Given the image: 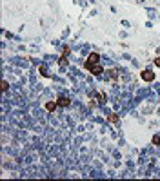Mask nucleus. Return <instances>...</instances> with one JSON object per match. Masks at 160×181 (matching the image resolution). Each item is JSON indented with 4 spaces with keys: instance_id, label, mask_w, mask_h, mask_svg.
<instances>
[{
    "instance_id": "5",
    "label": "nucleus",
    "mask_w": 160,
    "mask_h": 181,
    "mask_svg": "<svg viewBox=\"0 0 160 181\" xmlns=\"http://www.w3.org/2000/svg\"><path fill=\"white\" fill-rule=\"evenodd\" d=\"M44 107H46V111H49V112H55V111H56V107H58V103H56V102H47Z\"/></svg>"
},
{
    "instance_id": "10",
    "label": "nucleus",
    "mask_w": 160,
    "mask_h": 181,
    "mask_svg": "<svg viewBox=\"0 0 160 181\" xmlns=\"http://www.w3.org/2000/svg\"><path fill=\"white\" fill-rule=\"evenodd\" d=\"M155 65H157V67H160V58H157V60H155Z\"/></svg>"
},
{
    "instance_id": "2",
    "label": "nucleus",
    "mask_w": 160,
    "mask_h": 181,
    "mask_svg": "<svg viewBox=\"0 0 160 181\" xmlns=\"http://www.w3.org/2000/svg\"><path fill=\"white\" fill-rule=\"evenodd\" d=\"M140 76H142V80H144V82H153V80H155V73H153L151 69L142 71V74H140Z\"/></svg>"
},
{
    "instance_id": "7",
    "label": "nucleus",
    "mask_w": 160,
    "mask_h": 181,
    "mask_svg": "<svg viewBox=\"0 0 160 181\" xmlns=\"http://www.w3.org/2000/svg\"><path fill=\"white\" fill-rule=\"evenodd\" d=\"M38 71H40V74H42V76H46V78L49 76V73H47V69H46L44 65H40V69H38Z\"/></svg>"
},
{
    "instance_id": "1",
    "label": "nucleus",
    "mask_w": 160,
    "mask_h": 181,
    "mask_svg": "<svg viewBox=\"0 0 160 181\" xmlns=\"http://www.w3.org/2000/svg\"><path fill=\"white\" fill-rule=\"evenodd\" d=\"M98 60H100V56H98L97 53H91V54H89V58H87V60H86V63H84V69H87L93 76L102 74V67L98 65Z\"/></svg>"
},
{
    "instance_id": "4",
    "label": "nucleus",
    "mask_w": 160,
    "mask_h": 181,
    "mask_svg": "<svg viewBox=\"0 0 160 181\" xmlns=\"http://www.w3.org/2000/svg\"><path fill=\"white\" fill-rule=\"evenodd\" d=\"M56 103H58V107H67V105L71 103V100H69V98H66V96H58Z\"/></svg>"
},
{
    "instance_id": "3",
    "label": "nucleus",
    "mask_w": 160,
    "mask_h": 181,
    "mask_svg": "<svg viewBox=\"0 0 160 181\" xmlns=\"http://www.w3.org/2000/svg\"><path fill=\"white\" fill-rule=\"evenodd\" d=\"M67 56H69V49L67 47H64V53H62V56H60V60H58V65L64 69L66 67V63H67Z\"/></svg>"
},
{
    "instance_id": "8",
    "label": "nucleus",
    "mask_w": 160,
    "mask_h": 181,
    "mask_svg": "<svg viewBox=\"0 0 160 181\" xmlns=\"http://www.w3.org/2000/svg\"><path fill=\"white\" fill-rule=\"evenodd\" d=\"M153 145H160V134L153 136Z\"/></svg>"
},
{
    "instance_id": "9",
    "label": "nucleus",
    "mask_w": 160,
    "mask_h": 181,
    "mask_svg": "<svg viewBox=\"0 0 160 181\" xmlns=\"http://www.w3.org/2000/svg\"><path fill=\"white\" fill-rule=\"evenodd\" d=\"M2 91H7V82H5V80L2 82Z\"/></svg>"
},
{
    "instance_id": "6",
    "label": "nucleus",
    "mask_w": 160,
    "mask_h": 181,
    "mask_svg": "<svg viewBox=\"0 0 160 181\" xmlns=\"http://www.w3.org/2000/svg\"><path fill=\"white\" fill-rule=\"evenodd\" d=\"M107 121H109V123H118V116H117V114H109V116H107Z\"/></svg>"
}]
</instances>
